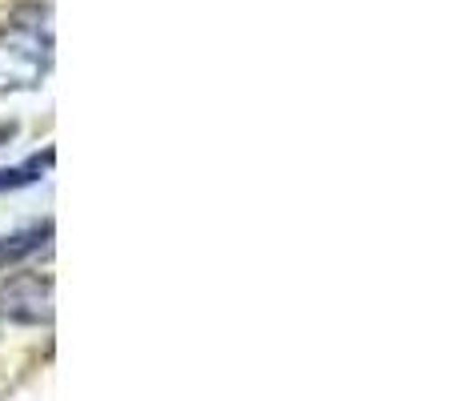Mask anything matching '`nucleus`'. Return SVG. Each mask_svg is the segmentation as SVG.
<instances>
[{"label": "nucleus", "instance_id": "obj_1", "mask_svg": "<svg viewBox=\"0 0 457 401\" xmlns=\"http://www.w3.org/2000/svg\"><path fill=\"white\" fill-rule=\"evenodd\" d=\"M53 69V21L45 8H24L0 29V93L45 85Z\"/></svg>", "mask_w": 457, "mask_h": 401}, {"label": "nucleus", "instance_id": "obj_2", "mask_svg": "<svg viewBox=\"0 0 457 401\" xmlns=\"http://www.w3.org/2000/svg\"><path fill=\"white\" fill-rule=\"evenodd\" d=\"M0 317L21 325H48L53 322V281L37 273L8 277L0 285Z\"/></svg>", "mask_w": 457, "mask_h": 401}, {"label": "nucleus", "instance_id": "obj_3", "mask_svg": "<svg viewBox=\"0 0 457 401\" xmlns=\"http://www.w3.org/2000/svg\"><path fill=\"white\" fill-rule=\"evenodd\" d=\"M48 237H53V221H45V225H32L24 229V233H12L0 241V265H16V261L32 257V253L48 249Z\"/></svg>", "mask_w": 457, "mask_h": 401}, {"label": "nucleus", "instance_id": "obj_4", "mask_svg": "<svg viewBox=\"0 0 457 401\" xmlns=\"http://www.w3.org/2000/svg\"><path fill=\"white\" fill-rule=\"evenodd\" d=\"M53 165V149H45L40 157H29L24 165H12V169H0V193L4 189H24V185L40 181V173Z\"/></svg>", "mask_w": 457, "mask_h": 401}]
</instances>
